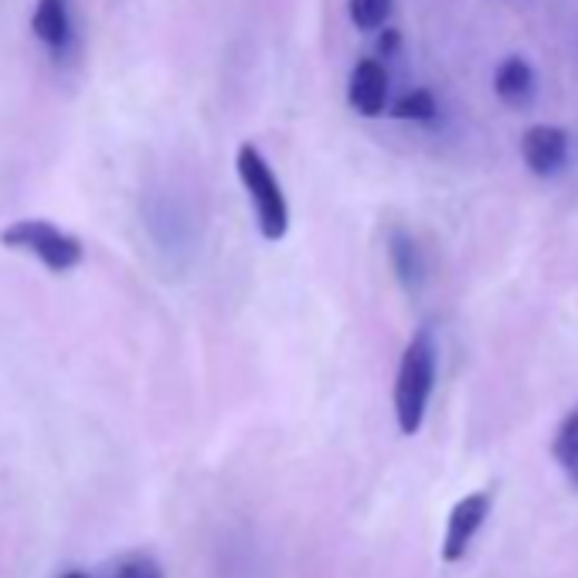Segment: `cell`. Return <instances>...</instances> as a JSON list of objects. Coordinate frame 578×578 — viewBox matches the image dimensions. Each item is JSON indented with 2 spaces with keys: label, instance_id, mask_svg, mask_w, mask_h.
Listing matches in <instances>:
<instances>
[{
  "label": "cell",
  "instance_id": "cell-1",
  "mask_svg": "<svg viewBox=\"0 0 578 578\" xmlns=\"http://www.w3.org/2000/svg\"><path fill=\"white\" fill-rule=\"evenodd\" d=\"M435 368H439V351H435L432 331H419L402 351L399 374H395V419L402 435H415L422 429V419L432 399V384H435Z\"/></svg>",
  "mask_w": 578,
  "mask_h": 578
},
{
  "label": "cell",
  "instance_id": "cell-2",
  "mask_svg": "<svg viewBox=\"0 0 578 578\" xmlns=\"http://www.w3.org/2000/svg\"><path fill=\"white\" fill-rule=\"evenodd\" d=\"M235 170L238 180L245 187V195L252 202L255 222H259L263 238L280 242L290 232V205L283 195V184L276 177V170L270 167V160L263 157V150L255 144H242L235 154Z\"/></svg>",
  "mask_w": 578,
  "mask_h": 578
},
{
  "label": "cell",
  "instance_id": "cell-3",
  "mask_svg": "<svg viewBox=\"0 0 578 578\" xmlns=\"http://www.w3.org/2000/svg\"><path fill=\"white\" fill-rule=\"evenodd\" d=\"M0 245H8L14 252H25L31 259H38L48 273H72L82 266L86 259V245L82 238L61 232L58 225L45 222V218H21L11 222L4 232H0Z\"/></svg>",
  "mask_w": 578,
  "mask_h": 578
},
{
  "label": "cell",
  "instance_id": "cell-4",
  "mask_svg": "<svg viewBox=\"0 0 578 578\" xmlns=\"http://www.w3.org/2000/svg\"><path fill=\"white\" fill-rule=\"evenodd\" d=\"M521 157L535 177H551L568 160V134L551 123H535L521 137Z\"/></svg>",
  "mask_w": 578,
  "mask_h": 578
},
{
  "label": "cell",
  "instance_id": "cell-5",
  "mask_svg": "<svg viewBox=\"0 0 578 578\" xmlns=\"http://www.w3.org/2000/svg\"><path fill=\"white\" fill-rule=\"evenodd\" d=\"M487 513H490V493L487 490H477L453 507V513H449V528H445V545H442L445 561H460L467 555L480 525L487 521Z\"/></svg>",
  "mask_w": 578,
  "mask_h": 578
},
{
  "label": "cell",
  "instance_id": "cell-6",
  "mask_svg": "<svg viewBox=\"0 0 578 578\" xmlns=\"http://www.w3.org/2000/svg\"><path fill=\"white\" fill-rule=\"evenodd\" d=\"M347 102L368 119L384 112V106H389V72H384L378 58H361L354 66L347 82Z\"/></svg>",
  "mask_w": 578,
  "mask_h": 578
},
{
  "label": "cell",
  "instance_id": "cell-7",
  "mask_svg": "<svg viewBox=\"0 0 578 578\" xmlns=\"http://www.w3.org/2000/svg\"><path fill=\"white\" fill-rule=\"evenodd\" d=\"M31 31L35 38L61 58L72 45V18H69V0H38L31 14Z\"/></svg>",
  "mask_w": 578,
  "mask_h": 578
},
{
  "label": "cell",
  "instance_id": "cell-8",
  "mask_svg": "<svg viewBox=\"0 0 578 578\" xmlns=\"http://www.w3.org/2000/svg\"><path fill=\"white\" fill-rule=\"evenodd\" d=\"M535 89H538V79H535V69L521 55H510L503 58L497 72H493V92L500 96V102L513 106V109H525L531 99H535Z\"/></svg>",
  "mask_w": 578,
  "mask_h": 578
},
{
  "label": "cell",
  "instance_id": "cell-9",
  "mask_svg": "<svg viewBox=\"0 0 578 578\" xmlns=\"http://www.w3.org/2000/svg\"><path fill=\"white\" fill-rule=\"evenodd\" d=\"M389 255H392V266H395L402 286H405L409 293H415V290L422 286V276H425L422 252H419L415 238H412L409 232H399V228H395L392 238H389Z\"/></svg>",
  "mask_w": 578,
  "mask_h": 578
},
{
  "label": "cell",
  "instance_id": "cell-10",
  "mask_svg": "<svg viewBox=\"0 0 578 578\" xmlns=\"http://www.w3.org/2000/svg\"><path fill=\"white\" fill-rule=\"evenodd\" d=\"M551 449H555V460L565 470V477L578 487V405L561 419Z\"/></svg>",
  "mask_w": 578,
  "mask_h": 578
},
{
  "label": "cell",
  "instance_id": "cell-11",
  "mask_svg": "<svg viewBox=\"0 0 578 578\" xmlns=\"http://www.w3.org/2000/svg\"><path fill=\"white\" fill-rule=\"evenodd\" d=\"M347 14L357 31H378L392 14V0H347Z\"/></svg>",
  "mask_w": 578,
  "mask_h": 578
},
{
  "label": "cell",
  "instance_id": "cell-12",
  "mask_svg": "<svg viewBox=\"0 0 578 578\" xmlns=\"http://www.w3.org/2000/svg\"><path fill=\"white\" fill-rule=\"evenodd\" d=\"M435 112H439V102H435V96H432L429 89H412V92H405V96L395 102V109H392L395 119H415V123H432Z\"/></svg>",
  "mask_w": 578,
  "mask_h": 578
},
{
  "label": "cell",
  "instance_id": "cell-13",
  "mask_svg": "<svg viewBox=\"0 0 578 578\" xmlns=\"http://www.w3.org/2000/svg\"><path fill=\"white\" fill-rule=\"evenodd\" d=\"M112 578H164V571H160V565H157L154 558L134 555V558H126V561L116 568Z\"/></svg>",
  "mask_w": 578,
  "mask_h": 578
},
{
  "label": "cell",
  "instance_id": "cell-14",
  "mask_svg": "<svg viewBox=\"0 0 578 578\" xmlns=\"http://www.w3.org/2000/svg\"><path fill=\"white\" fill-rule=\"evenodd\" d=\"M402 48V35L395 28H384V35H378V55L381 58H392Z\"/></svg>",
  "mask_w": 578,
  "mask_h": 578
},
{
  "label": "cell",
  "instance_id": "cell-15",
  "mask_svg": "<svg viewBox=\"0 0 578 578\" xmlns=\"http://www.w3.org/2000/svg\"><path fill=\"white\" fill-rule=\"evenodd\" d=\"M61 578H89L86 571H69V575H61Z\"/></svg>",
  "mask_w": 578,
  "mask_h": 578
}]
</instances>
